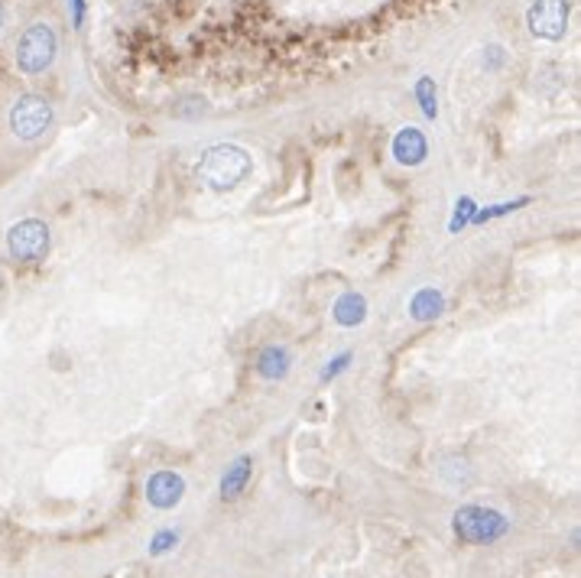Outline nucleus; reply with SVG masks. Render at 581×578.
<instances>
[{"label":"nucleus","instance_id":"9b49d317","mask_svg":"<svg viewBox=\"0 0 581 578\" xmlns=\"http://www.w3.org/2000/svg\"><path fill=\"white\" fill-rule=\"evenodd\" d=\"M442 309H446V296L438 293L436 286H423L416 289L413 299H409V315H413L416 322H432L442 315Z\"/></svg>","mask_w":581,"mask_h":578},{"label":"nucleus","instance_id":"f03ea898","mask_svg":"<svg viewBox=\"0 0 581 578\" xmlns=\"http://www.w3.org/2000/svg\"><path fill=\"white\" fill-rule=\"evenodd\" d=\"M55 53H59V36H55L53 24L36 20V24L26 26V30L20 33V39H16L14 65L16 72L26 78L43 75L45 69H53Z\"/></svg>","mask_w":581,"mask_h":578},{"label":"nucleus","instance_id":"ddd939ff","mask_svg":"<svg viewBox=\"0 0 581 578\" xmlns=\"http://www.w3.org/2000/svg\"><path fill=\"white\" fill-rule=\"evenodd\" d=\"M413 95H416V101H419V107H423L426 117L438 115V92H436V82H432L429 75H423L413 85Z\"/></svg>","mask_w":581,"mask_h":578},{"label":"nucleus","instance_id":"6e6552de","mask_svg":"<svg viewBox=\"0 0 581 578\" xmlns=\"http://www.w3.org/2000/svg\"><path fill=\"white\" fill-rule=\"evenodd\" d=\"M182 494H185V481L175 472H156L146 481V501L159 510L175 507V503L182 501Z\"/></svg>","mask_w":581,"mask_h":578},{"label":"nucleus","instance_id":"39448f33","mask_svg":"<svg viewBox=\"0 0 581 578\" xmlns=\"http://www.w3.org/2000/svg\"><path fill=\"white\" fill-rule=\"evenodd\" d=\"M452 520H455V533L468 543H494L510 530V520H506L504 513H497V510L491 507H475V503L458 507Z\"/></svg>","mask_w":581,"mask_h":578},{"label":"nucleus","instance_id":"0eeeda50","mask_svg":"<svg viewBox=\"0 0 581 578\" xmlns=\"http://www.w3.org/2000/svg\"><path fill=\"white\" fill-rule=\"evenodd\" d=\"M390 153L400 166H419V163H426V156H429V140H426V134L419 127H403L400 134L393 137Z\"/></svg>","mask_w":581,"mask_h":578},{"label":"nucleus","instance_id":"a211bd4d","mask_svg":"<svg viewBox=\"0 0 581 578\" xmlns=\"http://www.w3.org/2000/svg\"><path fill=\"white\" fill-rule=\"evenodd\" d=\"M68 14H72V26H75V30H82L85 14H88V0H68Z\"/></svg>","mask_w":581,"mask_h":578},{"label":"nucleus","instance_id":"f257e3e1","mask_svg":"<svg viewBox=\"0 0 581 578\" xmlns=\"http://www.w3.org/2000/svg\"><path fill=\"white\" fill-rule=\"evenodd\" d=\"M254 169V160L244 146L235 144H218L205 153L202 163H198V179L212 192H231L244 183Z\"/></svg>","mask_w":581,"mask_h":578},{"label":"nucleus","instance_id":"9d476101","mask_svg":"<svg viewBox=\"0 0 581 578\" xmlns=\"http://www.w3.org/2000/svg\"><path fill=\"white\" fill-rule=\"evenodd\" d=\"M332 315L341 328L361 325V322L367 319V299H364L361 293H355V289H351V293H341L332 305Z\"/></svg>","mask_w":581,"mask_h":578},{"label":"nucleus","instance_id":"423d86ee","mask_svg":"<svg viewBox=\"0 0 581 578\" xmlns=\"http://www.w3.org/2000/svg\"><path fill=\"white\" fill-rule=\"evenodd\" d=\"M568 14H572L568 0H533L526 10V26L533 36L559 43L568 33Z\"/></svg>","mask_w":581,"mask_h":578},{"label":"nucleus","instance_id":"f8f14e48","mask_svg":"<svg viewBox=\"0 0 581 578\" xmlns=\"http://www.w3.org/2000/svg\"><path fill=\"white\" fill-rule=\"evenodd\" d=\"M250 472H254V458L250 455H241L237 462L227 464L225 478H221V497H225V501H235L244 487H247Z\"/></svg>","mask_w":581,"mask_h":578},{"label":"nucleus","instance_id":"f3484780","mask_svg":"<svg viewBox=\"0 0 581 578\" xmlns=\"http://www.w3.org/2000/svg\"><path fill=\"white\" fill-rule=\"evenodd\" d=\"M175 543H179V533H173V530H163V533H156L153 536V543H150V553H166V549H173Z\"/></svg>","mask_w":581,"mask_h":578},{"label":"nucleus","instance_id":"6ab92c4d","mask_svg":"<svg viewBox=\"0 0 581 578\" xmlns=\"http://www.w3.org/2000/svg\"><path fill=\"white\" fill-rule=\"evenodd\" d=\"M4 20H7V10H4V4H0V33H4Z\"/></svg>","mask_w":581,"mask_h":578},{"label":"nucleus","instance_id":"1a4fd4ad","mask_svg":"<svg viewBox=\"0 0 581 578\" xmlns=\"http://www.w3.org/2000/svg\"><path fill=\"white\" fill-rule=\"evenodd\" d=\"M289 364H293V354L283 344H266L257 354V374L264 381H283L289 374Z\"/></svg>","mask_w":581,"mask_h":578},{"label":"nucleus","instance_id":"4468645a","mask_svg":"<svg viewBox=\"0 0 581 578\" xmlns=\"http://www.w3.org/2000/svg\"><path fill=\"white\" fill-rule=\"evenodd\" d=\"M529 205V198H516V202H500V205H491V208H477L475 218H471V224H487V221L494 218H504V214L516 212V208Z\"/></svg>","mask_w":581,"mask_h":578},{"label":"nucleus","instance_id":"7ed1b4c3","mask_svg":"<svg viewBox=\"0 0 581 578\" xmlns=\"http://www.w3.org/2000/svg\"><path fill=\"white\" fill-rule=\"evenodd\" d=\"M55 121V107L45 95H20V98L10 105L7 127L16 140L23 144H33V140L45 137V130L53 127Z\"/></svg>","mask_w":581,"mask_h":578},{"label":"nucleus","instance_id":"2eb2a0df","mask_svg":"<svg viewBox=\"0 0 581 578\" xmlns=\"http://www.w3.org/2000/svg\"><path fill=\"white\" fill-rule=\"evenodd\" d=\"M208 111H212V107H208V101L198 98V95H189V98H179V101H175V107H173V115H175V117H185V121H195V117H205Z\"/></svg>","mask_w":581,"mask_h":578},{"label":"nucleus","instance_id":"dca6fc26","mask_svg":"<svg viewBox=\"0 0 581 578\" xmlns=\"http://www.w3.org/2000/svg\"><path fill=\"white\" fill-rule=\"evenodd\" d=\"M351 358H355V354H351V351H345V354H338V358H332L328 361V364L322 367V374H318V381H332V377H338L341 371H347V364H351Z\"/></svg>","mask_w":581,"mask_h":578},{"label":"nucleus","instance_id":"20e7f679","mask_svg":"<svg viewBox=\"0 0 581 578\" xmlns=\"http://www.w3.org/2000/svg\"><path fill=\"white\" fill-rule=\"evenodd\" d=\"M49 247H53V237H49L45 221L23 218L7 228V254L16 264H39V260H45Z\"/></svg>","mask_w":581,"mask_h":578}]
</instances>
